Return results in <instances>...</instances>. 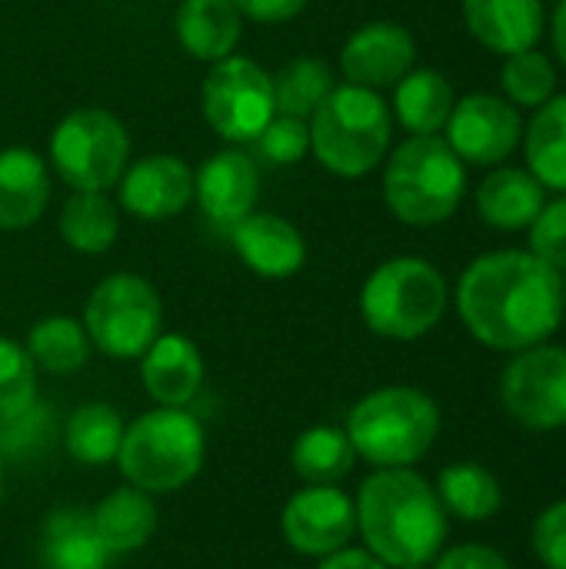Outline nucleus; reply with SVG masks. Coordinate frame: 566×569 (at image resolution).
<instances>
[{
    "instance_id": "16",
    "label": "nucleus",
    "mask_w": 566,
    "mask_h": 569,
    "mask_svg": "<svg viewBox=\"0 0 566 569\" xmlns=\"http://www.w3.org/2000/svg\"><path fill=\"white\" fill-rule=\"evenodd\" d=\"M193 200L203 217L224 230L240 223L257 210L260 200V167L250 153L227 147L210 153L193 170Z\"/></svg>"
},
{
    "instance_id": "3",
    "label": "nucleus",
    "mask_w": 566,
    "mask_h": 569,
    "mask_svg": "<svg viewBox=\"0 0 566 569\" xmlns=\"http://www.w3.org/2000/svg\"><path fill=\"white\" fill-rule=\"evenodd\" d=\"M440 407L417 387H380L354 403L347 413V437L357 460L374 470L417 467L440 437Z\"/></svg>"
},
{
    "instance_id": "22",
    "label": "nucleus",
    "mask_w": 566,
    "mask_h": 569,
    "mask_svg": "<svg viewBox=\"0 0 566 569\" xmlns=\"http://www.w3.org/2000/svg\"><path fill=\"white\" fill-rule=\"evenodd\" d=\"M40 567L43 569H107L110 550L97 537L90 510L57 507L40 527Z\"/></svg>"
},
{
    "instance_id": "33",
    "label": "nucleus",
    "mask_w": 566,
    "mask_h": 569,
    "mask_svg": "<svg viewBox=\"0 0 566 569\" xmlns=\"http://www.w3.org/2000/svg\"><path fill=\"white\" fill-rule=\"evenodd\" d=\"M500 87H504V97L517 110L520 107L537 110L557 93V67L537 47L510 53V57H504V67H500Z\"/></svg>"
},
{
    "instance_id": "31",
    "label": "nucleus",
    "mask_w": 566,
    "mask_h": 569,
    "mask_svg": "<svg viewBox=\"0 0 566 569\" xmlns=\"http://www.w3.org/2000/svg\"><path fill=\"white\" fill-rule=\"evenodd\" d=\"M123 420L110 403H83L63 423V447L80 467H107L117 460L123 440Z\"/></svg>"
},
{
    "instance_id": "40",
    "label": "nucleus",
    "mask_w": 566,
    "mask_h": 569,
    "mask_svg": "<svg viewBox=\"0 0 566 569\" xmlns=\"http://www.w3.org/2000/svg\"><path fill=\"white\" fill-rule=\"evenodd\" d=\"M317 569H390V567H387V563H380V560H377L370 550H364V547H344V550H337V553L324 557Z\"/></svg>"
},
{
    "instance_id": "29",
    "label": "nucleus",
    "mask_w": 566,
    "mask_h": 569,
    "mask_svg": "<svg viewBox=\"0 0 566 569\" xmlns=\"http://www.w3.org/2000/svg\"><path fill=\"white\" fill-rule=\"evenodd\" d=\"M520 143L527 153V170L544 183V190L566 193V93H554L534 110Z\"/></svg>"
},
{
    "instance_id": "15",
    "label": "nucleus",
    "mask_w": 566,
    "mask_h": 569,
    "mask_svg": "<svg viewBox=\"0 0 566 569\" xmlns=\"http://www.w3.org/2000/svg\"><path fill=\"white\" fill-rule=\"evenodd\" d=\"M417 63V40L397 20H370L357 27L340 47L344 83L367 90H390Z\"/></svg>"
},
{
    "instance_id": "12",
    "label": "nucleus",
    "mask_w": 566,
    "mask_h": 569,
    "mask_svg": "<svg viewBox=\"0 0 566 569\" xmlns=\"http://www.w3.org/2000/svg\"><path fill=\"white\" fill-rule=\"evenodd\" d=\"M444 140L467 167H500L524 140V117L507 97L467 93L454 103Z\"/></svg>"
},
{
    "instance_id": "30",
    "label": "nucleus",
    "mask_w": 566,
    "mask_h": 569,
    "mask_svg": "<svg viewBox=\"0 0 566 569\" xmlns=\"http://www.w3.org/2000/svg\"><path fill=\"white\" fill-rule=\"evenodd\" d=\"M23 347H27L33 367L47 370L53 377H70V373L83 370L90 360V350H93L83 323L77 317H67V313H53V317L37 320L30 327Z\"/></svg>"
},
{
    "instance_id": "17",
    "label": "nucleus",
    "mask_w": 566,
    "mask_h": 569,
    "mask_svg": "<svg viewBox=\"0 0 566 569\" xmlns=\"http://www.w3.org/2000/svg\"><path fill=\"white\" fill-rule=\"evenodd\" d=\"M234 253L244 260V267L264 280H287L297 277L307 263V240L297 223H290L280 213L254 210L230 230Z\"/></svg>"
},
{
    "instance_id": "8",
    "label": "nucleus",
    "mask_w": 566,
    "mask_h": 569,
    "mask_svg": "<svg viewBox=\"0 0 566 569\" xmlns=\"http://www.w3.org/2000/svg\"><path fill=\"white\" fill-rule=\"evenodd\" d=\"M80 323L103 357L140 360L163 333V300L147 277L110 273L90 290Z\"/></svg>"
},
{
    "instance_id": "43",
    "label": "nucleus",
    "mask_w": 566,
    "mask_h": 569,
    "mask_svg": "<svg viewBox=\"0 0 566 569\" xmlns=\"http://www.w3.org/2000/svg\"><path fill=\"white\" fill-rule=\"evenodd\" d=\"M564 303H566V270H564Z\"/></svg>"
},
{
    "instance_id": "28",
    "label": "nucleus",
    "mask_w": 566,
    "mask_h": 569,
    "mask_svg": "<svg viewBox=\"0 0 566 569\" xmlns=\"http://www.w3.org/2000/svg\"><path fill=\"white\" fill-rule=\"evenodd\" d=\"M290 467L304 487H340L357 467V450L344 427H310L290 447Z\"/></svg>"
},
{
    "instance_id": "41",
    "label": "nucleus",
    "mask_w": 566,
    "mask_h": 569,
    "mask_svg": "<svg viewBox=\"0 0 566 569\" xmlns=\"http://www.w3.org/2000/svg\"><path fill=\"white\" fill-rule=\"evenodd\" d=\"M550 40H554V53L560 57V63L566 67V0L557 3L554 20H550Z\"/></svg>"
},
{
    "instance_id": "4",
    "label": "nucleus",
    "mask_w": 566,
    "mask_h": 569,
    "mask_svg": "<svg viewBox=\"0 0 566 569\" xmlns=\"http://www.w3.org/2000/svg\"><path fill=\"white\" fill-rule=\"evenodd\" d=\"M307 123H310V153L334 177L344 180L367 177L390 153L394 113L390 103L380 97V90L337 83Z\"/></svg>"
},
{
    "instance_id": "18",
    "label": "nucleus",
    "mask_w": 566,
    "mask_h": 569,
    "mask_svg": "<svg viewBox=\"0 0 566 569\" xmlns=\"http://www.w3.org/2000/svg\"><path fill=\"white\" fill-rule=\"evenodd\" d=\"M460 10L467 33L500 57L537 47L547 30L544 0H460Z\"/></svg>"
},
{
    "instance_id": "6",
    "label": "nucleus",
    "mask_w": 566,
    "mask_h": 569,
    "mask_svg": "<svg viewBox=\"0 0 566 569\" xmlns=\"http://www.w3.org/2000/svg\"><path fill=\"white\" fill-rule=\"evenodd\" d=\"M384 163V200L400 223L437 227L464 203L467 163L440 133H410Z\"/></svg>"
},
{
    "instance_id": "2",
    "label": "nucleus",
    "mask_w": 566,
    "mask_h": 569,
    "mask_svg": "<svg viewBox=\"0 0 566 569\" xmlns=\"http://www.w3.org/2000/svg\"><path fill=\"white\" fill-rule=\"evenodd\" d=\"M354 510L364 550L390 569L430 567L447 547L450 517L434 483L414 467L374 470L360 483Z\"/></svg>"
},
{
    "instance_id": "27",
    "label": "nucleus",
    "mask_w": 566,
    "mask_h": 569,
    "mask_svg": "<svg viewBox=\"0 0 566 569\" xmlns=\"http://www.w3.org/2000/svg\"><path fill=\"white\" fill-rule=\"evenodd\" d=\"M60 237L73 253L100 257L117 243L120 210L107 190H70L60 207Z\"/></svg>"
},
{
    "instance_id": "5",
    "label": "nucleus",
    "mask_w": 566,
    "mask_h": 569,
    "mask_svg": "<svg viewBox=\"0 0 566 569\" xmlns=\"http://www.w3.org/2000/svg\"><path fill=\"white\" fill-rule=\"evenodd\" d=\"M203 423L187 407H153L123 427L113 463L130 487L160 497L193 483L203 470Z\"/></svg>"
},
{
    "instance_id": "39",
    "label": "nucleus",
    "mask_w": 566,
    "mask_h": 569,
    "mask_svg": "<svg viewBox=\"0 0 566 569\" xmlns=\"http://www.w3.org/2000/svg\"><path fill=\"white\" fill-rule=\"evenodd\" d=\"M244 20H254V23H287L294 20L297 13H304V7L310 0H230Z\"/></svg>"
},
{
    "instance_id": "10",
    "label": "nucleus",
    "mask_w": 566,
    "mask_h": 569,
    "mask_svg": "<svg viewBox=\"0 0 566 569\" xmlns=\"http://www.w3.org/2000/svg\"><path fill=\"white\" fill-rule=\"evenodd\" d=\"M200 110L207 127L227 143H250L277 113L274 77L250 57L230 53L210 63L200 87Z\"/></svg>"
},
{
    "instance_id": "20",
    "label": "nucleus",
    "mask_w": 566,
    "mask_h": 569,
    "mask_svg": "<svg viewBox=\"0 0 566 569\" xmlns=\"http://www.w3.org/2000/svg\"><path fill=\"white\" fill-rule=\"evenodd\" d=\"M50 203V163L30 147L0 150V230L33 227Z\"/></svg>"
},
{
    "instance_id": "14",
    "label": "nucleus",
    "mask_w": 566,
    "mask_h": 569,
    "mask_svg": "<svg viewBox=\"0 0 566 569\" xmlns=\"http://www.w3.org/2000/svg\"><path fill=\"white\" fill-rule=\"evenodd\" d=\"M117 203L147 223L173 220L193 203V170L177 153H147L120 173Z\"/></svg>"
},
{
    "instance_id": "26",
    "label": "nucleus",
    "mask_w": 566,
    "mask_h": 569,
    "mask_svg": "<svg viewBox=\"0 0 566 569\" xmlns=\"http://www.w3.org/2000/svg\"><path fill=\"white\" fill-rule=\"evenodd\" d=\"M447 517L464 523H487L504 507V487L500 480L477 460H457L447 463L434 483Z\"/></svg>"
},
{
    "instance_id": "1",
    "label": "nucleus",
    "mask_w": 566,
    "mask_h": 569,
    "mask_svg": "<svg viewBox=\"0 0 566 569\" xmlns=\"http://www.w3.org/2000/svg\"><path fill=\"white\" fill-rule=\"evenodd\" d=\"M454 300L480 347L520 353L560 330L564 273L530 250H490L460 273Z\"/></svg>"
},
{
    "instance_id": "21",
    "label": "nucleus",
    "mask_w": 566,
    "mask_h": 569,
    "mask_svg": "<svg viewBox=\"0 0 566 569\" xmlns=\"http://www.w3.org/2000/svg\"><path fill=\"white\" fill-rule=\"evenodd\" d=\"M547 203L544 183L524 167H494L477 187V213L494 230H527Z\"/></svg>"
},
{
    "instance_id": "23",
    "label": "nucleus",
    "mask_w": 566,
    "mask_h": 569,
    "mask_svg": "<svg viewBox=\"0 0 566 569\" xmlns=\"http://www.w3.org/2000/svg\"><path fill=\"white\" fill-rule=\"evenodd\" d=\"M173 30L190 57L217 63L237 53L244 37V17L230 0H180L173 13Z\"/></svg>"
},
{
    "instance_id": "36",
    "label": "nucleus",
    "mask_w": 566,
    "mask_h": 569,
    "mask_svg": "<svg viewBox=\"0 0 566 569\" xmlns=\"http://www.w3.org/2000/svg\"><path fill=\"white\" fill-rule=\"evenodd\" d=\"M530 230V253L557 267L560 273L566 270V193H557L554 200L544 203L537 220L527 227Z\"/></svg>"
},
{
    "instance_id": "13",
    "label": "nucleus",
    "mask_w": 566,
    "mask_h": 569,
    "mask_svg": "<svg viewBox=\"0 0 566 569\" xmlns=\"http://www.w3.org/2000/svg\"><path fill=\"white\" fill-rule=\"evenodd\" d=\"M280 533L294 553L324 560L357 537L354 497L340 487H304L284 503Z\"/></svg>"
},
{
    "instance_id": "32",
    "label": "nucleus",
    "mask_w": 566,
    "mask_h": 569,
    "mask_svg": "<svg viewBox=\"0 0 566 569\" xmlns=\"http://www.w3.org/2000/svg\"><path fill=\"white\" fill-rule=\"evenodd\" d=\"M334 87H337V80H334L330 63H324L317 57H297V60L284 63L274 73V103H277V113L310 120L314 110L327 100V93Z\"/></svg>"
},
{
    "instance_id": "19",
    "label": "nucleus",
    "mask_w": 566,
    "mask_h": 569,
    "mask_svg": "<svg viewBox=\"0 0 566 569\" xmlns=\"http://www.w3.org/2000/svg\"><path fill=\"white\" fill-rule=\"evenodd\" d=\"M203 357L183 333H160L140 357V380L157 407H187L203 387Z\"/></svg>"
},
{
    "instance_id": "37",
    "label": "nucleus",
    "mask_w": 566,
    "mask_h": 569,
    "mask_svg": "<svg viewBox=\"0 0 566 569\" xmlns=\"http://www.w3.org/2000/svg\"><path fill=\"white\" fill-rule=\"evenodd\" d=\"M530 547L544 569H566V500L537 513L530 527Z\"/></svg>"
},
{
    "instance_id": "24",
    "label": "nucleus",
    "mask_w": 566,
    "mask_h": 569,
    "mask_svg": "<svg viewBox=\"0 0 566 569\" xmlns=\"http://www.w3.org/2000/svg\"><path fill=\"white\" fill-rule=\"evenodd\" d=\"M90 517H93L97 537L103 540L110 557H127V553L143 550L153 540L157 523H160L153 497L137 490V487H130V483L110 490L90 510Z\"/></svg>"
},
{
    "instance_id": "7",
    "label": "nucleus",
    "mask_w": 566,
    "mask_h": 569,
    "mask_svg": "<svg viewBox=\"0 0 566 569\" xmlns=\"http://www.w3.org/2000/svg\"><path fill=\"white\" fill-rule=\"evenodd\" d=\"M447 307V277L424 257H390L360 287V317L380 340L414 343L437 330Z\"/></svg>"
},
{
    "instance_id": "42",
    "label": "nucleus",
    "mask_w": 566,
    "mask_h": 569,
    "mask_svg": "<svg viewBox=\"0 0 566 569\" xmlns=\"http://www.w3.org/2000/svg\"><path fill=\"white\" fill-rule=\"evenodd\" d=\"M0 490H3V450H0Z\"/></svg>"
},
{
    "instance_id": "38",
    "label": "nucleus",
    "mask_w": 566,
    "mask_h": 569,
    "mask_svg": "<svg viewBox=\"0 0 566 569\" xmlns=\"http://www.w3.org/2000/svg\"><path fill=\"white\" fill-rule=\"evenodd\" d=\"M430 569H514L510 560L487 543H460L437 553Z\"/></svg>"
},
{
    "instance_id": "34",
    "label": "nucleus",
    "mask_w": 566,
    "mask_h": 569,
    "mask_svg": "<svg viewBox=\"0 0 566 569\" xmlns=\"http://www.w3.org/2000/svg\"><path fill=\"white\" fill-rule=\"evenodd\" d=\"M37 403V367L23 343L0 337V420L20 417Z\"/></svg>"
},
{
    "instance_id": "35",
    "label": "nucleus",
    "mask_w": 566,
    "mask_h": 569,
    "mask_svg": "<svg viewBox=\"0 0 566 569\" xmlns=\"http://www.w3.org/2000/svg\"><path fill=\"white\" fill-rule=\"evenodd\" d=\"M257 157L270 167H294L310 153V123L300 117L274 113L270 123L250 140Z\"/></svg>"
},
{
    "instance_id": "11",
    "label": "nucleus",
    "mask_w": 566,
    "mask_h": 569,
    "mask_svg": "<svg viewBox=\"0 0 566 569\" xmlns=\"http://www.w3.org/2000/svg\"><path fill=\"white\" fill-rule=\"evenodd\" d=\"M500 403L524 430L550 433L566 427V347L537 343L510 353L500 373Z\"/></svg>"
},
{
    "instance_id": "9",
    "label": "nucleus",
    "mask_w": 566,
    "mask_h": 569,
    "mask_svg": "<svg viewBox=\"0 0 566 569\" xmlns=\"http://www.w3.org/2000/svg\"><path fill=\"white\" fill-rule=\"evenodd\" d=\"M47 163L70 190H110L130 163V133L103 107L70 110L50 133Z\"/></svg>"
},
{
    "instance_id": "25",
    "label": "nucleus",
    "mask_w": 566,
    "mask_h": 569,
    "mask_svg": "<svg viewBox=\"0 0 566 569\" xmlns=\"http://www.w3.org/2000/svg\"><path fill=\"white\" fill-rule=\"evenodd\" d=\"M454 103L457 93L440 70L414 67L404 80H397L390 113L407 133H440Z\"/></svg>"
}]
</instances>
